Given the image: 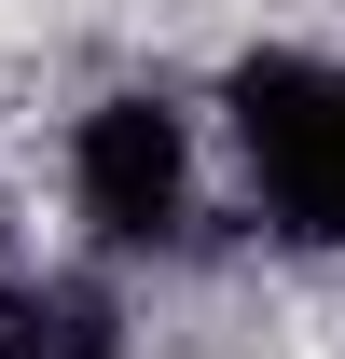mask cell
Listing matches in <instances>:
<instances>
[{
	"mask_svg": "<svg viewBox=\"0 0 345 359\" xmlns=\"http://www.w3.org/2000/svg\"><path fill=\"white\" fill-rule=\"evenodd\" d=\"M235 152L262 222L304 249H345V69L332 55H249L235 69Z\"/></svg>",
	"mask_w": 345,
	"mask_h": 359,
	"instance_id": "6da1fadb",
	"label": "cell"
},
{
	"mask_svg": "<svg viewBox=\"0 0 345 359\" xmlns=\"http://www.w3.org/2000/svg\"><path fill=\"white\" fill-rule=\"evenodd\" d=\"M69 208L97 222V249H166L194 222V125L166 97H97L69 138Z\"/></svg>",
	"mask_w": 345,
	"mask_h": 359,
	"instance_id": "7a4b0ae2",
	"label": "cell"
},
{
	"mask_svg": "<svg viewBox=\"0 0 345 359\" xmlns=\"http://www.w3.org/2000/svg\"><path fill=\"white\" fill-rule=\"evenodd\" d=\"M0 359H125V304L97 276H28L0 290Z\"/></svg>",
	"mask_w": 345,
	"mask_h": 359,
	"instance_id": "3957f363",
	"label": "cell"
}]
</instances>
